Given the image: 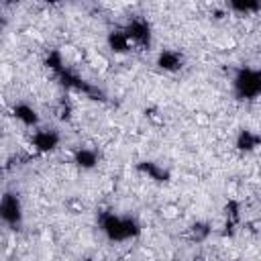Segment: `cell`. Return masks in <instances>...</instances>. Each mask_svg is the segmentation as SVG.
<instances>
[{
	"instance_id": "6da1fadb",
	"label": "cell",
	"mask_w": 261,
	"mask_h": 261,
	"mask_svg": "<svg viewBox=\"0 0 261 261\" xmlns=\"http://www.w3.org/2000/svg\"><path fill=\"white\" fill-rule=\"evenodd\" d=\"M102 228L110 239H116V241H122V239L137 234V224L130 218H120L114 214H108L102 220Z\"/></svg>"
},
{
	"instance_id": "7a4b0ae2",
	"label": "cell",
	"mask_w": 261,
	"mask_h": 261,
	"mask_svg": "<svg viewBox=\"0 0 261 261\" xmlns=\"http://www.w3.org/2000/svg\"><path fill=\"white\" fill-rule=\"evenodd\" d=\"M124 35L128 37L130 45H149L151 39V27L145 18H133L128 27L124 29Z\"/></svg>"
},
{
	"instance_id": "3957f363",
	"label": "cell",
	"mask_w": 261,
	"mask_h": 261,
	"mask_svg": "<svg viewBox=\"0 0 261 261\" xmlns=\"http://www.w3.org/2000/svg\"><path fill=\"white\" fill-rule=\"evenodd\" d=\"M0 218L10 226L20 222V202L14 194H4L0 198Z\"/></svg>"
},
{
	"instance_id": "277c9868",
	"label": "cell",
	"mask_w": 261,
	"mask_h": 261,
	"mask_svg": "<svg viewBox=\"0 0 261 261\" xmlns=\"http://www.w3.org/2000/svg\"><path fill=\"white\" fill-rule=\"evenodd\" d=\"M237 90L241 96H255L259 90V75L251 69L241 71L237 77Z\"/></svg>"
},
{
	"instance_id": "5b68a950",
	"label": "cell",
	"mask_w": 261,
	"mask_h": 261,
	"mask_svg": "<svg viewBox=\"0 0 261 261\" xmlns=\"http://www.w3.org/2000/svg\"><path fill=\"white\" fill-rule=\"evenodd\" d=\"M57 143H59V137H57V133H53V130H37L35 137H33V147H35V151H39V153H49V151H53V149L57 147Z\"/></svg>"
},
{
	"instance_id": "8992f818",
	"label": "cell",
	"mask_w": 261,
	"mask_h": 261,
	"mask_svg": "<svg viewBox=\"0 0 261 261\" xmlns=\"http://www.w3.org/2000/svg\"><path fill=\"white\" fill-rule=\"evenodd\" d=\"M157 63H159V67L165 69V71H175V69L181 67V55H179L177 51H163V53L159 55Z\"/></svg>"
},
{
	"instance_id": "52a82bcc",
	"label": "cell",
	"mask_w": 261,
	"mask_h": 261,
	"mask_svg": "<svg viewBox=\"0 0 261 261\" xmlns=\"http://www.w3.org/2000/svg\"><path fill=\"white\" fill-rule=\"evenodd\" d=\"M14 114L24 124H37V110L33 106H29V104H16L14 106Z\"/></svg>"
},
{
	"instance_id": "ba28073f",
	"label": "cell",
	"mask_w": 261,
	"mask_h": 261,
	"mask_svg": "<svg viewBox=\"0 0 261 261\" xmlns=\"http://www.w3.org/2000/svg\"><path fill=\"white\" fill-rule=\"evenodd\" d=\"M108 43H110V47H112L114 51H126V49L130 47V41H128V37L124 35V31H116V33H110V37H108Z\"/></svg>"
},
{
	"instance_id": "9c48e42d",
	"label": "cell",
	"mask_w": 261,
	"mask_h": 261,
	"mask_svg": "<svg viewBox=\"0 0 261 261\" xmlns=\"http://www.w3.org/2000/svg\"><path fill=\"white\" fill-rule=\"evenodd\" d=\"M96 153L94 151H90V149H80L77 153H75V163L80 165V167H94L96 165Z\"/></svg>"
},
{
	"instance_id": "30bf717a",
	"label": "cell",
	"mask_w": 261,
	"mask_h": 261,
	"mask_svg": "<svg viewBox=\"0 0 261 261\" xmlns=\"http://www.w3.org/2000/svg\"><path fill=\"white\" fill-rule=\"evenodd\" d=\"M257 145V139L255 137H251L249 133H243L241 135V139H239V147L241 149H253Z\"/></svg>"
}]
</instances>
